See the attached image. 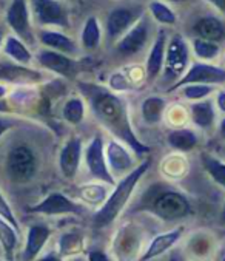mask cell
Returning a JSON list of instances; mask_svg holds the SVG:
<instances>
[{
	"label": "cell",
	"mask_w": 225,
	"mask_h": 261,
	"mask_svg": "<svg viewBox=\"0 0 225 261\" xmlns=\"http://www.w3.org/2000/svg\"><path fill=\"white\" fill-rule=\"evenodd\" d=\"M77 88L82 97L88 102V107L94 118L111 133L118 141L124 142L137 156H145L151 153V147L144 144L130 121L127 100L116 94L111 88L94 84V82H77Z\"/></svg>",
	"instance_id": "6da1fadb"
},
{
	"label": "cell",
	"mask_w": 225,
	"mask_h": 261,
	"mask_svg": "<svg viewBox=\"0 0 225 261\" xmlns=\"http://www.w3.org/2000/svg\"><path fill=\"white\" fill-rule=\"evenodd\" d=\"M131 212H147L165 223H176L190 218L194 208L191 199L179 189L166 182H154L140 195Z\"/></svg>",
	"instance_id": "7a4b0ae2"
},
{
	"label": "cell",
	"mask_w": 225,
	"mask_h": 261,
	"mask_svg": "<svg viewBox=\"0 0 225 261\" xmlns=\"http://www.w3.org/2000/svg\"><path fill=\"white\" fill-rule=\"evenodd\" d=\"M150 167H151V158L150 160L147 158L140 164H137L130 173L122 176L119 182H116L115 190L106 196V199L102 202V205L91 217V224L94 229H99V230L106 229L121 217L124 208L130 202V198L134 189L137 187L140 179L145 176V173L150 170Z\"/></svg>",
	"instance_id": "3957f363"
},
{
	"label": "cell",
	"mask_w": 225,
	"mask_h": 261,
	"mask_svg": "<svg viewBox=\"0 0 225 261\" xmlns=\"http://www.w3.org/2000/svg\"><path fill=\"white\" fill-rule=\"evenodd\" d=\"M39 170V160L34 148L28 144H17L10 148L5 161V172L11 182L28 184L31 182Z\"/></svg>",
	"instance_id": "277c9868"
},
{
	"label": "cell",
	"mask_w": 225,
	"mask_h": 261,
	"mask_svg": "<svg viewBox=\"0 0 225 261\" xmlns=\"http://www.w3.org/2000/svg\"><path fill=\"white\" fill-rule=\"evenodd\" d=\"M191 48L182 34L176 33L166 42V53L162 70V81L165 85L176 84L190 67Z\"/></svg>",
	"instance_id": "5b68a950"
},
{
	"label": "cell",
	"mask_w": 225,
	"mask_h": 261,
	"mask_svg": "<svg viewBox=\"0 0 225 261\" xmlns=\"http://www.w3.org/2000/svg\"><path fill=\"white\" fill-rule=\"evenodd\" d=\"M28 214L46 215V217H59V215H77L82 217L87 212V207L73 201L61 192L48 193L40 202L30 205L26 208Z\"/></svg>",
	"instance_id": "8992f818"
},
{
	"label": "cell",
	"mask_w": 225,
	"mask_h": 261,
	"mask_svg": "<svg viewBox=\"0 0 225 261\" xmlns=\"http://www.w3.org/2000/svg\"><path fill=\"white\" fill-rule=\"evenodd\" d=\"M83 158H85V166L94 179L106 186H116V178L109 172V167L106 163L105 142L100 133H96L93 136V139L90 141V144L87 145L83 151Z\"/></svg>",
	"instance_id": "52a82bcc"
},
{
	"label": "cell",
	"mask_w": 225,
	"mask_h": 261,
	"mask_svg": "<svg viewBox=\"0 0 225 261\" xmlns=\"http://www.w3.org/2000/svg\"><path fill=\"white\" fill-rule=\"evenodd\" d=\"M31 14L37 25L59 27L64 30L70 28V16L67 7L61 0H30Z\"/></svg>",
	"instance_id": "ba28073f"
},
{
	"label": "cell",
	"mask_w": 225,
	"mask_h": 261,
	"mask_svg": "<svg viewBox=\"0 0 225 261\" xmlns=\"http://www.w3.org/2000/svg\"><path fill=\"white\" fill-rule=\"evenodd\" d=\"M145 10L134 5H121L112 8L105 20V33L109 42H118L142 16Z\"/></svg>",
	"instance_id": "9c48e42d"
},
{
	"label": "cell",
	"mask_w": 225,
	"mask_h": 261,
	"mask_svg": "<svg viewBox=\"0 0 225 261\" xmlns=\"http://www.w3.org/2000/svg\"><path fill=\"white\" fill-rule=\"evenodd\" d=\"M187 84H207V85H222L225 84V67L211 65L210 62L196 61L190 64L185 74L172 87H168L166 93H173Z\"/></svg>",
	"instance_id": "30bf717a"
},
{
	"label": "cell",
	"mask_w": 225,
	"mask_h": 261,
	"mask_svg": "<svg viewBox=\"0 0 225 261\" xmlns=\"http://www.w3.org/2000/svg\"><path fill=\"white\" fill-rule=\"evenodd\" d=\"M151 22L147 14H144L118 42H116V53L122 58H133L147 46L150 42Z\"/></svg>",
	"instance_id": "8fae6325"
},
{
	"label": "cell",
	"mask_w": 225,
	"mask_h": 261,
	"mask_svg": "<svg viewBox=\"0 0 225 261\" xmlns=\"http://www.w3.org/2000/svg\"><path fill=\"white\" fill-rule=\"evenodd\" d=\"M5 22L26 45H34L36 36L31 25V8L28 0H11L5 13Z\"/></svg>",
	"instance_id": "7c38bea8"
},
{
	"label": "cell",
	"mask_w": 225,
	"mask_h": 261,
	"mask_svg": "<svg viewBox=\"0 0 225 261\" xmlns=\"http://www.w3.org/2000/svg\"><path fill=\"white\" fill-rule=\"evenodd\" d=\"M36 61L42 68H45L54 74H59L62 77H67V79H74L79 74L80 64L76 59H73V56L59 53V51L42 48L37 51Z\"/></svg>",
	"instance_id": "4fadbf2b"
},
{
	"label": "cell",
	"mask_w": 225,
	"mask_h": 261,
	"mask_svg": "<svg viewBox=\"0 0 225 261\" xmlns=\"http://www.w3.org/2000/svg\"><path fill=\"white\" fill-rule=\"evenodd\" d=\"M105 156H106V163H108V167H109V172L112 173V176L122 178L136 167L131 148L118 139L109 141L105 145Z\"/></svg>",
	"instance_id": "5bb4252c"
},
{
	"label": "cell",
	"mask_w": 225,
	"mask_h": 261,
	"mask_svg": "<svg viewBox=\"0 0 225 261\" xmlns=\"http://www.w3.org/2000/svg\"><path fill=\"white\" fill-rule=\"evenodd\" d=\"M45 81V74L28 65L13 61H0V82L14 85H39Z\"/></svg>",
	"instance_id": "9a60e30c"
},
{
	"label": "cell",
	"mask_w": 225,
	"mask_h": 261,
	"mask_svg": "<svg viewBox=\"0 0 225 261\" xmlns=\"http://www.w3.org/2000/svg\"><path fill=\"white\" fill-rule=\"evenodd\" d=\"M140 232L134 224L122 226L112 241V250L118 261H133L140 247Z\"/></svg>",
	"instance_id": "2e32d148"
},
{
	"label": "cell",
	"mask_w": 225,
	"mask_h": 261,
	"mask_svg": "<svg viewBox=\"0 0 225 261\" xmlns=\"http://www.w3.org/2000/svg\"><path fill=\"white\" fill-rule=\"evenodd\" d=\"M82 154H83V144H82V138L79 136H71L62 145L58 163H59V170L65 179L71 181L76 178L80 167Z\"/></svg>",
	"instance_id": "e0dca14e"
},
{
	"label": "cell",
	"mask_w": 225,
	"mask_h": 261,
	"mask_svg": "<svg viewBox=\"0 0 225 261\" xmlns=\"http://www.w3.org/2000/svg\"><path fill=\"white\" fill-rule=\"evenodd\" d=\"M166 42H168V36L165 30H159L153 45L150 48V53L147 56V62H145V77L148 82L156 81L162 70H163V62H165V53H166Z\"/></svg>",
	"instance_id": "ac0fdd59"
},
{
	"label": "cell",
	"mask_w": 225,
	"mask_h": 261,
	"mask_svg": "<svg viewBox=\"0 0 225 261\" xmlns=\"http://www.w3.org/2000/svg\"><path fill=\"white\" fill-rule=\"evenodd\" d=\"M37 39L45 48L59 51V53H64L68 56H76L79 53V45L76 43V40H73L70 36H67L62 31L42 28L37 33Z\"/></svg>",
	"instance_id": "d6986e66"
},
{
	"label": "cell",
	"mask_w": 225,
	"mask_h": 261,
	"mask_svg": "<svg viewBox=\"0 0 225 261\" xmlns=\"http://www.w3.org/2000/svg\"><path fill=\"white\" fill-rule=\"evenodd\" d=\"M182 233H184V227H176V229H172L168 232L156 235L151 240V243L147 246L144 253L136 261H151V259L163 255L165 252L170 250L182 238Z\"/></svg>",
	"instance_id": "ffe728a7"
},
{
	"label": "cell",
	"mask_w": 225,
	"mask_h": 261,
	"mask_svg": "<svg viewBox=\"0 0 225 261\" xmlns=\"http://www.w3.org/2000/svg\"><path fill=\"white\" fill-rule=\"evenodd\" d=\"M51 235H52L51 227L43 223L30 226L26 233V243L22 252V261H34L39 256V253L43 250Z\"/></svg>",
	"instance_id": "44dd1931"
},
{
	"label": "cell",
	"mask_w": 225,
	"mask_h": 261,
	"mask_svg": "<svg viewBox=\"0 0 225 261\" xmlns=\"http://www.w3.org/2000/svg\"><path fill=\"white\" fill-rule=\"evenodd\" d=\"M190 119L201 130H211L216 122V107L210 99L194 100L190 103Z\"/></svg>",
	"instance_id": "7402d4cb"
},
{
	"label": "cell",
	"mask_w": 225,
	"mask_h": 261,
	"mask_svg": "<svg viewBox=\"0 0 225 261\" xmlns=\"http://www.w3.org/2000/svg\"><path fill=\"white\" fill-rule=\"evenodd\" d=\"M193 33L196 34V37L219 43L225 39V25L216 16H202L194 22Z\"/></svg>",
	"instance_id": "603a6c76"
},
{
	"label": "cell",
	"mask_w": 225,
	"mask_h": 261,
	"mask_svg": "<svg viewBox=\"0 0 225 261\" xmlns=\"http://www.w3.org/2000/svg\"><path fill=\"white\" fill-rule=\"evenodd\" d=\"M4 53L10 58V61L22 64V65H31V62L34 61V56L31 53V49L28 48V45L22 39H19L16 34H10L5 37Z\"/></svg>",
	"instance_id": "cb8c5ba5"
},
{
	"label": "cell",
	"mask_w": 225,
	"mask_h": 261,
	"mask_svg": "<svg viewBox=\"0 0 225 261\" xmlns=\"http://www.w3.org/2000/svg\"><path fill=\"white\" fill-rule=\"evenodd\" d=\"M166 142L173 150L187 153L198 147L199 138L191 128H173L166 133Z\"/></svg>",
	"instance_id": "d4e9b609"
},
{
	"label": "cell",
	"mask_w": 225,
	"mask_h": 261,
	"mask_svg": "<svg viewBox=\"0 0 225 261\" xmlns=\"http://www.w3.org/2000/svg\"><path fill=\"white\" fill-rule=\"evenodd\" d=\"M166 109V100L162 96H148L142 100L140 115L145 124L157 125L162 122Z\"/></svg>",
	"instance_id": "484cf974"
},
{
	"label": "cell",
	"mask_w": 225,
	"mask_h": 261,
	"mask_svg": "<svg viewBox=\"0 0 225 261\" xmlns=\"http://www.w3.org/2000/svg\"><path fill=\"white\" fill-rule=\"evenodd\" d=\"M102 42V27L96 16H90L80 31V46L85 51H94Z\"/></svg>",
	"instance_id": "4316f807"
},
{
	"label": "cell",
	"mask_w": 225,
	"mask_h": 261,
	"mask_svg": "<svg viewBox=\"0 0 225 261\" xmlns=\"http://www.w3.org/2000/svg\"><path fill=\"white\" fill-rule=\"evenodd\" d=\"M19 235L20 232L13 224L0 217V246L4 249L7 261H13L14 258V252L19 246Z\"/></svg>",
	"instance_id": "83f0119b"
},
{
	"label": "cell",
	"mask_w": 225,
	"mask_h": 261,
	"mask_svg": "<svg viewBox=\"0 0 225 261\" xmlns=\"http://www.w3.org/2000/svg\"><path fill=\"white\" fill-rule=\"evenodd\" d=\"M201 164L207 175L220 187L225 190V163L219 158H216L214 154L202 151L201 153Z\"/></svg>",
	"instance_id": "f1b7e54d"
},
{
	"label": "cell",
	"mask_w": 225,
	"mask_h": 261,
	"mask_svg": "<svg viewBox=\"0 0 225 261\" xmlns=\"http://www.w3.org/2000/svg\"><path fill=\"white\" fill-rule=\"evenodd\" d=\"M85 249V237L80 232L71 230L65 232L59 238V255L61 256H74Z\"/></svg>",
	"instance_id": "f546056e"
},
{
	"label": "cell",
	"mask_w": 225,
	"mask_h": 261,
	"mask_svg": "<svg viewBox=\"0 0 225 261\" xmlns=\"http://www.w3.org/2000/svg\"><path fill=\"white\" fill-rule=\"evenodd\" d=\"M148 11L153 20L162 27H173L178 23V14L163 0H151L148 4Z\"/></svg>",
	"instance_id": "4dcf8cb0"
},
{
	"label": "cell",
	"mask_w": 225,
	"mask_h": 261,
	"mask_svg": "<svg viewBox=\"0 0 225 261\" xmlns=\"http://www.w3.org/2000/svg\"><path fill=\"white\" fill-rule=\"evenodd\" d=\"M190 48L193 51V55L198 58V61H204V62L214 61L220 55V45L217 42L205 40L201 37H194L191 40Z\"/></svg>",
	"instance_id": "1f68e13d"
},
{
	"label": "cell",
	"mask_w": 225,
	"mask_h": 261,
	"mask_svg": "<svg viewBox=\"0 0 225 261\" xmlns=\"http://www.w3.org/2000/svg\"><path fill=\"white\" fill-rule=\"evenodd\" d=\"M62 118L71 124V125H79L85 119V99L83 97H70L62 109Z\"/></svg>",
	"instance_id": "d6a6232c"
},
{
	"label": "cell",
	"mask_w": 225,
	"mask_h": 261,
	"mask_svg": "<svg viewBox=\"0 0 225 261\" xmlns=\"http://www.w3.org/2000/svg\"><path fill=\"white\" fill-rule=\"evenodd\" d=\"M182 96L187 97L188 100H202L207 99L210 94L214 93V85H207V84H187L181 87Z\"/></svg>",
	"instance_id": "836d02e7"
},
{
	"label": "cell",
	"mask_w": 225,
	"mask_h": 261,
	"mask_svg": "<svg viewBox=\"0 0 225 261\" xmlns=\"http://www.w3.org/2000/svg\"><path fill=\"white\" fill-rule=\"evenodd\" d=\"M80 196L90 204H99V202H103L108 195H106L105 186L91 184V186H85L80 189Z\"/></svg>",
	"instance_id": "e575fe53"
},
{
	"label": "cell",
	"mask_w": 225,
	"mask_h": 261,
	"mask_svg": "<svg viewBox=\"0 0 225 261\" xmlns=\"http://www.w3.org/2000/svg\"><path fill=\"white\" fill-rule=\"evenodd\" d=\"M0 217L5 218L10 224H13L20 232V226H19V221H17V218L14 215V211L11 208L10 202L7 201V198H5V195L2 192H0Z\"/></svg>",
	"instance_id": "d590c367"
},
{
	"label": "cell",
	"mask_w": 225,
	"mask_h": 261,
	"mask_svg": "<svg viewBox=\"0 0 225 261\" xmlns=\"http://www.w3.org/2000/svg\"><path fill=\"white\" fill-rule=\"evenodd\" d=\"M109 88L112 91H128L131 90V81L124 73H115L109 77Z\"/></svg>",
	"instance_id": "8d00e7d4"
},
{
	"label": "cell",
	"mask_w": 225,
	"mask_h": 261,
	"mask_svg": "<svg viewBox=\"0 0 225 261\" xmlns=\"http://www.w3.org/2000/svg\"><path fill=\"white\" fill-rule=\"evenodd\" d=\"M16 125V121L8 118V116H0V138L5 133H8L13 127Z\"/></svg>",
	"instance_id": "74e56055"
},
{
	"label": "cell",
	"mask_w": 225,
	"mask_h": 261,
	"mask_svg": "<svg viewBox=\"0 0 225 261\" xmlns=\"http://www.w3.org/2000/svg\"><path fill=\"white\" fill-rule=\"evenodd\" d=\"M88 261H111V259L103 250L91 249V250H88Z\"/></svg>",
	"instance_id": "f35d334b"
},
{
	"label": "cell",
	"mask_w": 225,
	"mask_h": 261,
	"mask_svg": "<svg viewBox=\"0 0 225 261\" xmlns=\"http://www.w3.org/2000/svg\"><path fill=\"white\" fill-rule=\"evenodd\" d=\"M214 103H216V107L219 109V112L225 113V91H223V90H220V91L216 93V100H214Z\"/></svg>",
	"instance_id": "ab89813d"
},
{
	"label": "cell",
	"mask_w": 225,
	"mask_h": 261,
	"mask_svg": "<svg viewBox=\"0 0 225 261\" xmlns=\"http://www.w3.org/2000/svg\"><path fill=\"white\" fill-rule=\"evenodd\" d=\"M34 261H65V259H64V256H61L58 253H46L43 256L36 258Z\"/></svg>",
	"instance_id": "60d3db41"
},
{
	"label": "cell",
	"mask_w": 225,
	"mask_h": 261,
	"mask_svg": "<svg viewBox=\"0 0 225 261\" xmlns=\"http://www.w3.org/2000/svg\"><path fill=\"white\" fill-rule=\"evenodd\" d=\"M210 5H213L220 14L225 16V0H207Z\"/></svg>",
	"instance_id": "b9f144b4"
},
{
	"label": "cell",
	"mask_w": 225,
	"mask_h": 261,
	"mask_svg": "<svg viewBox=\"0 0 225 261\" xmlns=\"http://www.w3.org/2000/svg\"><path fill=\"white\" fill-rule=\"evenodd\" d=\"M10 112H13V109L10 107L8 100H7V99H0V113L7 115V113H10Z\"/></svg>",
	"instance_id": "7bdbcfd3"
},
{
	"label": "cell",
	"mask_w": 225,
	"mask_h": 261,
	"mask_svg": "<svg viewBox=\"0 0 225 261\" xmlns=\"http://www.w3.org/2000/svg\"><path fill=\"white\" fill-rule=\"evenodd\" d=\"M217 133L220 136L222 141H225V116L219 121V125H217Z\"/></svg>",
	"instance_id": "ee69618b"
},
{
	"label": "cell",
	"mask_w": 225,
	"mask_h": 261,
	"mask_svg": "<svg viewBox=\"0 0 225 261\" xmlns=\"http://www.w3.org/2000/svg\"><path fill=\"white\" fill-rule=\"evenodd\" d=\"M7 94H8V87L0 82V99H5Z\"/></svg>",
	"instance_id": "f6af8a7d"
},
{
	"label": "cell",
	"mask_w": 225,
	"mask_h": 261,
	"mask_svg": "<svg viewBox=\"0 0 225 261\" xmlns=\"http://www.w3.org/2000/svg\"><path fill=\"white\" fill-rule=\"evenodd\" d=\"M5 37H7V34H5V28L4 27H0V48L4 46V43H5Z\"/></svg>",
	"instance_id": "bcb514c9"
},
{
	"label": "cell",
	"mask_w": 225,
	"mask_h": 261,
	"mask_svg": "<svg viewBox=\"0 0 225 261\" xmlns=\"http://www.w3.org/2000/svg\"><path fill=\"white\" fill-rule=\"evenodd\" d=\"M220 223L225 224V202L222 205V211H220Z\"/></svg>",
	"instance_id": "7dc6e473"
},
{
	"label": "cell",
	"mask_w": 225,
	"mask_h": 261,
	"mask_svg": "<svg viewBox=\"0 0 225 261\" xmlns=\"http://www.w3.org/2000/svg\"><path fill=\"white\" fill-rule=\"evenodd\" d=\"M163 2H170V4H184V2H188V0H163Z\"/></svg>",
	"instance_id": "c3c4849f"
},
{
	"label": "cell",
	"mask_w": 225,
	"mask_h": 261,
	"mask_svg": "<svg viewBox=\"0 0 225 261\" xmlns=\"http://www.w3.org/2000/svg\"><path fill=\"white\" fill-rule=\"evenodd\" d=\"M223 65H225V58H223Z\"/></svg>",
	"instance_id": "681fc988"
},
{
	"label": "cell",
	"mask_w": 225,
	"mask_h": 261,
	"mask_svg": "<svg viewBox=\"0 0 225 261\" xmlns=\"http://www.w3.org/2000/svg\"><path fill=\"white\" fill-rule=\"evenodd\" d=\"M0 261H5V259H0Z\"/></svg>",
	"instance_id": "f907efd6"
}]
</instances>
